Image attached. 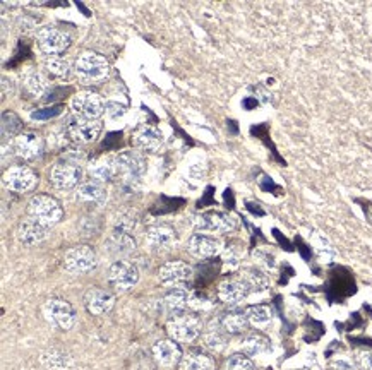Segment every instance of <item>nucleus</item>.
<instances>
[{"mask_svg": "<svg viewBox=\"0 0 372 370\" xmlns=\"http://www.w3.org/2000/svg\"><path fill=\"white\" fill-rule=\"evenodd\" d=\"M21 132V120L14 115L13 112H3L2 115V135L3 139L14 138V135Z\"/></svg>", "mask_w": 372, "mask_h": 370, "instance_id": "36", "label": "nucleus"}, {"mask_svg": "<svg viewBox=\"0 0 372 370\" xmlns=\"http://www.w3.org/2000/svg\"><path fill=\"white\" fill-rule=\"evenodd\" d=\"M28 214L29 218H33V220H36L50 230L60 221L64 211L57 199H53L47 194H36L35 198L29 199Z\"/></svg>", "mask_w": 372, "mask_h": 370, "instance_id": "2", "label": "nucleus"}, {"mask_svg": "<svg viewBox=\"0 0 372 370\" xmlns=\"http://www.w3.org/2000/svg\"><path fill=\"white\" fill-rule=\"evenodd\" d=\"M249 293V288L241 278L225 279V281L220 283L218 286V298L227 305L241 304L242 300H245V297H248Z\"/></svg>", "mask_w": 372, "mask_h": 370, "instance_id": "21", "label": "nucleus"}, {"mask_svg": "<svg viewBox=\"0 0 372 370\" xmlns=\"http://www.w3.org/2000/svg\"><path fill=\"white\" fill-rule=\"evenodd\" d=\"M45 69L60 79H67L72 73V67H71L69 60L62 59V57H59V55L48 57V59L45 60Z\"/></svg>", "mask_w": 372, "mask_h": 370, "instance_id": "33", "label": "nucleus"}, {"mask_svg": "<svg viewBox=\"0 0 372 370\" xmlns=\"http://www.w3.org/2000/svg\"><path fill=\"white\" fill-rule=\"evenodd\" d=\"M43 316L53 327L60 331H69L76 324V312L72 305L62 298H50L43 305Z\"/></svg>", "mask_w": 372, "mask_h": 370, "instance_id": "5", "label": "nucleus"}, {"mask_svg": "<svg viewBox=\"0 0 372 370\" xmlns=\"http://www.w3.org/2000/svg\"><path fill=\"white\" fill-rule=\"evenodd\" d=\"M269 348V339L264 338L263 334H250L242 341V353H245L248 357H257L268 352Z\"/></svg>", "mask_w": 372, "mask_h": 370, "instance_id": "32", "label": "nucleus"}, {"mask_svg": "<svg viewBox=\"0 0 372 370\" xmlns=\"http://www.w3.org/2000/svg\"><path fill=\"white\" fill-rule=\"evenodd\" d=\"M245 314H248L249 324L256 327H263L271 320V311L266 305H252L245 311Z\"/></svg>", "mask_w": 372, "mask_h": 370, "instance_id": "35", "label": "nucleus"}, {"mask_svg": "<svg viewBox=\"0 0 372 370\" xmlns=\"http://www.w3.org/2000/svg\"><path fill=\"white\" fill-rule=\"evenodd\" d=\"M90 175L91 179L101 184L117 179L115 156H103L94 160L90 167Z\"/></svg>", "mask_w": 372, "mask_h": 370, "instance_id": "23", "label": "nucleus"}, {"mask_svg": "<svg viewBox=\"0 0 372 370\" xmlns=\"http://www.w3.org/2000/svg\"><path fill=\"white\" fill-rule=\"evenodd\" d=\"M194 226L199 233L223 235V233L234 232L237 221L231 214L223 213V211H206L194 218Z\"/></svg>", "mask_w": 372, "mask_h": 370, "instance_id": "4", "label": "nucleus"}, {"mask_svg": "<svg viewBox=\"0 0 372 370\" xmlns=\"http://www.w3.org/2000/svg\"><path fill=\"white\" fill-rule=\"evenodd\" d=\"M192 278V267L184 260H170L159 267L158 279L165 286H180Z\"/></svg>", "mask_w": 372, "mask_h": 370, "instance_id": "14", "label": "nucleus"}, {"mask_svg": "<svg viewBox=\"0 0 372 370\" xmlns=\"http://www.w3.org/2000/svg\"><path fill=\"white\" fill-rule=\"evenodd\" d=\"M192 297H194V293L191 290L184 288V286H173L163 298V302L170 311H173V314H177V312H185L187 307H191Z\"/></svg>", "mask_w": 372, "mask_h": 370, "instance_id": "24", "label": "nucleus"}, {"mask_svg": "<svg viewBox=\"0 0 372 370\" xmlns=\"http://www.w3.org/2000/svg\"><path fill=\"white\" fill-rule=\"evenodd\" d=\"M180 370H215V360L206 353L191 352L184 355L178 365Z\"/></svg>", "mask_w": 372, "mask_h": 370, "instance_id": "30", "label": "nucleus"}, {"mask_svg": "<svg viewBox=\"0 0 372 370\" xmlns=\"http://www.w3.org/2000/svg\"><path fill=\"white\" fill-rule=\"evenodd\" d=\"M24 86L33 96H43L48 89V81L43 74L38 73V71H33V73L26 75Z\"/></svg>", "mask_w": 372, "mask_h": 370, "instance_id": "34", "label": "nucleus"}, {"mask_svg": "<svg viewBox=\"0 0 372 370\" xmlns=\"http://www.w3.org/2000/svg\"><path fill=\"white\" fill-rule=\"evenodd\" d=\"M227 330L223 327L222 320H213L208 327V331L204 333V343L213 352H222L225 348L227 343Z\"/></svg>", "mask_w": 372, "mask_h": 370, "instance_id": "29", "label": "nucleus"}, {"mask_svg": "<svg viewBox=\"0 0 372 370\" xmlns=\"http://www.w3.org/2000/svg\"><path fill=\"white\" fill-rule=\"evenodd\" d=\"M71 108L78 119L98 120L105 113V101L100 94L83 91L72 98Z\"/></svg>", "mask_w": 372, "mask_h": 370, "instance_id": "9", "label": "nucleus"}, {"mask_svg": "<svg viewBox=\"0 0 372 370\" xmlns=\"http://www.w3.org/2000/svg\"><path fill=\"white\" fill-rule=\"evenodd\" d=\"M38 47L43 54L48 57H57L62 54L64 50H67L71 45V38L66 31L59 28H41L36 35Z\"/></svg>", "mask_w": 372, "mask_h": 370, "instance_id": "11", "label": "nucleus"}, {"mask_svg": "<svg viewBox=\"0 0 372 370\" xmlns=\"http://www.w3.org/2000/svg\"><path fill=\"white\" fill-rule=\"evenodd\" d=\"M139 278H141V271H139L138 264L127 259H117L108 269L110 285L117 290L132 288L134 285H138Z\"/></svg>", "mask_w": 372, "mask_h": 370, "instance_id": "7", "label": "nucleus"}, {"mask_svg": "<svg viewBox=\"0 0 372 370\" xmlns=\"http://www.w3.org/2000/svg\"><path fill=\"white\" fill-rule=\"evenodd\" d=\"M220 320H222L223 327H225L227 333L229 334L242 333V331L248 330V324H249V319H248V314H245V311H238V309L229 311Z\"/></svg>", "mask_w": 372, "mask_h": 370, "instance_id": "31", "label": "nucleus"}, {"mask_svg": "<svg viewBox=\"0 0 372 370\" xmlns=\"http://www.w3.org/2000/svg\"><path fill=\"white\" fill-rule=\"evenodd\" d=\"M48 228L43 226L41 223H38L33 218H26L24 221L19 223L16 237L19 244L26 245V247H33V245L40 244L41 240L47 239Z\"/></svg>", "mask_w": 372, "mask_h": 370, "instance_id": "18", "label": "nucleus"}, {"mask_svg": "<svg viewBox=\"0 0 372 370\" xmlns=\"http://www.w3.org/2000/svg\"><path fill=\"white\" fill-rule=\"evenodd\" d=\"M187 249L197 259H210L218 254L220 249H222V244H220V240L215 239V237L197 232L192 237H189Z\"/></svg>", "mask_w": 372, "mask_h": 370, "instance_id": "16", "label": "nucleus"}, {"mask_svg": "<svg viewBox=\"0 0 372 370\" xmlns=\"http://www.w3.org/2000/svg\"><path fill=\"white\" fill-rule=\"evenodd\" d=\"M136 225H138V220L132 214H120L115 221V230H120V232H127L132 233L134 232Z\"/></svg>", "mask_w": 372, "mask_h": 370, "instance_id": "38", "label": "nucleus"}, {"mask_svg": "<svg viewBox=\"0 0 372 370\" xmlns=\"http://www.w3.org/2000/svg\"><path fill=\"white\" fill-rule=\"evenodd\" d=\"M14 94V81L13 77H7V75H3L2 77V96L3 98H9Z\"/></svg>", "mask_w": 372, "mask_h": 370, "instance_id": "41", "label": "nucleus"}, {"mask_svg": "<svg viewBox=\"0 0 372 370\" xmlns=\"http://www.w3.org/2000/svg\"><path fill=\"white\" fill-rule=\"evenodd\" d=\"M96 254L90 245H76L64 256V267L74 274L88 273V271L96 267Z\"/></svg>", "mask_w": 372, "mask_h": 370, "instance_id": "10", "label": "nucleus"}, {"mask_svg": "<svg viewBox=\"0 0 372 370\" xmlns=\"http://www.w3.org/2000/svg\"><path fill=\"white\" fill-rule=\"evenodd\" d=\"M223 258H225L227 264H231V266H237V264L241 262L242 251L238 247H227L225 252H223Z\"/></svg>", "mask_w": 372, "mask_h": 370, "instance_id": "40", "label": "nucleus"}, {"mask_svg": "<svg viewBox=\"0 0 372 370\" xmlns=\"http://www.w3.org/2000/svg\"><path fill=\"white\" fill-rule=\"evenodd\" d=\"M241 279L245 283V286L249 288L250 293H261L268 288L269 279L266 276V273L259 267H245L242 271Z\"/></svg>", "mask_w": 372, "mask_h": 370, "instance_id": "28", "label": "nucleus"}, {"mask_svg": "<svg viewBox=\"0 0 372 370\" xmlns=\"http://www.w3.org/2000/svg\"><path fill=\"white\" fill-rule=\"evenodd\" d=\"M36 173L28 167H13L2 177L3 187L9 188L10 192H17V194L31 191L36 185Z\"/></svg>", "mask_w": 372, "mask_h": 370, "instance_id": "12", "label": "nucleus"}, {"mask_svg": "<svg viewBox=\"0 0 372 370\" xmlns=\"http://www.w3.org/2000/svg\"><path fill=\"white\" fill-rule=\"evenodd\" d=\"M83 175V167L76 161H59L50 170V182L59 191H71L81 185Z\"/></svg>", "mask_w": 372, "mask_h": 370, "instance_id": "6", "label": "nucleus"}, {"mask_svg": "<svg viewBox=\"0 0 372 370\" xmlns=\"http://www.w3.org/2000/svg\"><path fill=\"white\" fill-rule=\"evenodd\" d=\"M40 362L47 370H69L72 367V357L60 348H48L41 352Z\"/></svg>", "mask_w": 372, "mask_h": 370, "instance_id": "25", "label": "nucleus"}, {"mask_svg": "<svg viewBox=\"0 0 372 370\" xmlns=\"http://www.w3.org/2000/svg\"><path fill=\"white\" fill-rule=\"evenodd\" d=\"M166 333L177 343H192L203 333V323L191 312H177L166 320Z\"/></svg>", "mask_w": 372, "mask_h": 370, "instance_id": "1", "label": "nucleus"}, {"mask_svg": "<svg viewBox=\"0 0 372 370\" xmlns=\"http://www.w3.org/2000/svg\"><path fill=\"white\" fill-rule=\"evenodd\" d=\"M151 352H153L155 360L163 367H173V365L180 364L182 357H184L180 346L173 339H159V341L155 343Z\"/></svg>", "mask_w": 372, "mask_h": 370, "instance_id": "19", "label": "nucleus"}, {"mask_svg": "<svg viewBox=\"0 0 372 370\" xmlns=\"http://www.w3.org/2000/svg\"><path fill=\"white\" fill-rule=\"evenodd\" d=\"M113 304H115V297L110 292H106V290L93 288L85 295L86 311L93 316L108 314L113 309Z\"/></svg>", "mask_w": 372, "mask_h": 370, "instance_id": "20", "label": "nucleus"}, {"mask_svg": "<svg viewBox=\"0 0 372 370\" xmlns=\"http://www.w3.org/2000/svg\"><path fill=\"white\" fill-rule=\"evenodd\" d=\"M100 132H101L100 120H85V119L72 120L66 129L67 138H69L72 142H78V145H86V142L96 141Z\"/></svg>", "mask_w": 372, "mask_h": 370, "instance_id": "13", "label": "nucleus"}, {"mask_svg": "<svg viewBox=\"0 0 372 370\" xmlns=\"http://www.w3.org/2000/svg\"><path fill=\"white\" fill-rule=\"evenodd\" d=\"M14 151L22 160H36L43 153V139L35 132H22L14 141Z\"/></svg>", "mask_w": 372, "mask_h": 370, "instance_id": "17", "label": "nucleus"}, {"mask_svg": "<svg viewBox=\"0 0 372 370\" xmlns=\"http://www.w3.org/2000/svg\"><path fill=\"white\" fill-rule=\"evenodd\" d=\"M106 249H108L110 254L117 256V258H125L131 252H134L136 249V240L131 233L120 232V230H113L108 235V239L105 240Z\"/></svg>", "mask_w": 372, "mask_h": 370, "instance_id": "22", "label": "nucleus"}, {"mask_svg": "<svg viewBox=\"0 0 372 370\" xmlns=\"http://www.w3.org/2000/svg\"><path fill=\"white\" fill-rule=\"evenodd\" d=\"M146 239L155 247H170L177 242V233L169 225H151L146 228Z\"/></svg>", "mask_w": 372, "mask_h": 370, "instance_id": "27", "label": "nucleus"}, {"mask_svg": "<svg viewBox=\"0 0 372 370\" xmlns=\"http://www.w3.org/2000/svg\"><path fill=\"white\" fill-rule=\"evenodd\" d=\"M108 60L103 55L94 54V52H85L76 59L74 73L83 79L88 81H96V79L105 77L108 74Z\"/></svg>", "mask_w": 372, "mask_h": 370, "instance_id": "8", "label": "nucleus"}, {"mask_svg": "<svg viewBox=\"0 0 372 370\" xmlns=\"http://www.w3.org/2000/svg\"><path fill=\"white\" fill-rule=\"evenodd\" d=\"M132 142L143 153H155L163 145V132L155 126H141L132 134Z\"/></svg>", "mask_w": 372, "mask_h": 370, "instance_id": "15", "label": "nucleus"}, {"mask_svg": "<svg viewBox=\"0 0 372 370\" xmlns=\"http://www.w3.org/2000/svg\"><path fill=\"white\" fill-rule=\"evenodd\" d=\"M360 364H362V367L366 370H372V352L364 353L362 357H360Z\"/></svg>", "mask_w": 372, "mask_h": 370, "instance_id": "42", "label": "nucleus"}, {"mask_svg": "<svg viewBox=\"0 0 372 370\" xmlns=\"http://www.w3.org/2000/svg\"><path fill=\"white\" fill-rule=\"evenodd\" d=\"M105 113L110 119H120L125 115V107L119 101H106L105 103Z\"/></svg>", "mask_w": 372, "mask_h": 370, "instance_id": "39", "label": "nucleus"}, {"mask_svg": "<svg viewBox=\"0 0 372 370\" xmlns=\"http://www.w3.org/2000/svg\"><path fill=\"white\" fill-rule=\"evenodd\" d=\"M106 198H108V191L105 188V185L101 182H96V180H91V182L81 184L78 188V199L79 201H85L90 204H101L106 202Z\"/></svg>", "mask_w": 372, "mask_h": 370, "instance_id": "26", "label": "nucleus"}, {"mask_svg": "<svg viewBox=\"0 0 372 370\" xmlns=\"http://www.w3.org/2000/svg\"><path fill=\"white\" fill-rule=\"evenodd\" d=\"M117 179H122L124 184L139 182L148 170V161L139 151H122L115 156Z\"/></svg>", "mask_w": 372, "mask_h": 370, "instance_id": "3", "label": "nucleus"}, {"mask_svg": "<svg viewBox=\"0 0 372 370\" xmlns=\"http://www.w3.org/2000/svg\"><path fill=\"white\" fill-rule=\"evenodd\" d=\"M225 370H254V362L245 353H235L227 360Z\"/></svg>", "mask_w": 372, "mask_h": 370, "instance_id": "37", "label": "nucleus"}]
</instances>
